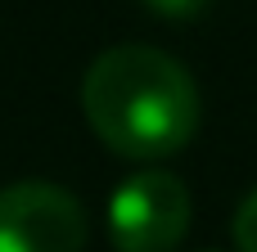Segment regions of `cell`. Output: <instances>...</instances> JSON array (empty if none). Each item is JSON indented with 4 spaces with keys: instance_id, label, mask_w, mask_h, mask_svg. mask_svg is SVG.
Segmentation results:
<instances>
[{
    "instance_id": "cell-1",
    "label": "cell",
    "mask_w": 257,
    "mask_h": 252,
    "mask_svg": "<svg viewBox=\"0 0 257 252\" xmlns=\"http://www.w3.org/2000/svg\"><path fill=\"white\" fill-rule=\"evenodd\" d=\"M81 108L90 131L136 162L181 153L203 117V99L181 59L154 45H113L81 77Z\"/></svg>"
},
{
    "instance_id": "cell-2",
    "label": "cell",
    "mask_w": 257,
    "mask_h": 252,
    "mask_svg": "<svg viewBox=\"0 0 257 252\" xmlns=\"http://www.w3.org/2000/svg\"><path fill=\"white\" fill-rule=\"evenodd\" d=\"M90 221L77 194L50 180L0 189V252H86Z\"/></svg>"
},
{
    "instance_id": "cell-3",
    "label": "cell",
    "mask_w": 257,
    "mask_h": 252,
    "mask_svg": "<svg viewBox=\"0 0 257 252\" xmlns=\"http://www.w3.org/2000/svg\"><path fill=\"white\" fill-rule=\"evenodd\" d=\"M190 230V189L167 171H136L108 203V243L117 252H176Z\"/></svg>"
},
{
    "instance_id": "cell-4",
    "label": "cell",
    "mask_w": 257,
    "mask_h": 252,
    "mask_svg": "<svg viewBox=\"0 0 257 252\" xmlns=\"http://www.w3.org/2000/svg\"><path fill=\"white\" fill-rule=\"evenodd\" d=\"M235 248L257 252V189L239 203V212H235Z\"/></svg>"
},
{
    "instance_id": "cell-5",
    "label": "cell",
    "mask_w": 257,
    "mask_h": 252,
    "mask_svg": "<svg viewBox=\"0 0 257 252\" xmlns=\"http://www.w3.org/2000/svg\"><path fill=\"white\" fill-rule=\"evenodd\" d=\"M212 0H145V9H154V14H163V18H194V14H203Z\"/></svg>"
}]
</instances>
